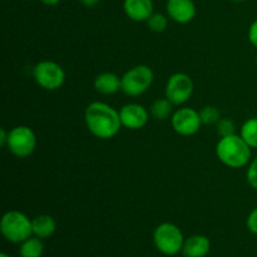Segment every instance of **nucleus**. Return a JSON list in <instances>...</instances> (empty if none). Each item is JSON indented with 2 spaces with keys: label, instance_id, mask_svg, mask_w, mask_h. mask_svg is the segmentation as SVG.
Listing matches in <instances>:
<instances>
[{
  "label": "nucleus",
  "instance_id": "f257e3e1",
  "mask_svg": "<svg viewBox=\"0 0 257 257\" xmlns=\"http://www.w3.org/2000/svg\"><path fill=\"white\" fill-rule=\"evenodd\" d=\"M84 120L88 131L99 140H110L119 133V110L104 102H93L85 108Z\"/></svg>",
  "mask_w": 257,
  "mask_h": 257
},
{
  "label": "nucleus",
  "instance_id": "f03ea898",
  "mask_svg": "<svg viewBox=\"0 0 257 257\" xmlns=\"http://www.w3.org/2000/svg\"><path fill=\"white\" fill-rule=\"evenodd\" d=\"M251 147L241 136L221 137L216 146V156L221 163L230 168H242L251 162Z\"/></svg>",
  "mask_w": 257,
  "mask_h": 257
},
{
  "label": "nucleus",
  "instance_id": "7ed1b4c3",
  "mask_svg": "<svg viewBox=\"0 0 257 257\" xmlns=\"http://www.w3.org/2000/svg\"><path fill=\"white\" fill-rule=\"evenodd\" d=\"M0 231L9 242L22 243L33 235L32 220L20 211H8L0 221Z\"/></svg>",
  "mask_w": 257,
  "mask_h": 257
},
{
  "label": "nucleus",
  "instance_id": "20e7f679",
  "mask_svg": "<svg viewBox=\"0 0 257 257\" xmlns=\"http://www.w3.org/2000/svg\"><path fill=\"white\" fill-rule=\"evenodd\" d=\"M185 240L181 228L171 222L161 223L153 232V242L156 248L166 256H176L180 253Z\"/></svg>",
  "mask_w": 257,
  "mask_h": 257
},
{
  "label": "nucleus",
  "instance_id": "39448f33",
  "mask_svg": "<svg viewBox=\"0 0 257 257\" xmlns=\"http://www.w3.org/2000/svg\"><path fill=\"white\" fill-rule=\"evenodd\" d=\"M122 92L130 97H138L152 85L155 74L148 65H135L122 75Z\"/></svg>",
  "mask_w": 257,
  "mask_h": 257
},
{
  "label": "nucleus",
  "instance_id": "423d86ee",
  "mask_svg": "<svg viewBox=\"0 0 257 257\" xmlns=\"http://www.w3.org/2000/svg\"><path fill=\"white\" fill-rule=\"evenodd\" d=\"M37 147V136L28 125H17L9 131L7 148L18 158H27Z\"/></svg>",
  "mask_w": 257,
  "mask_h": 257
},
{
  "label": "nucleus",
  "instance_id": "0eeeda50",
  "mask_svg": "<svg viewBox=\"0 0 257 257\" xmlns=\"http://www.w3.org/2000/svg\"><path fill=\"white\" fill-rule=\"evenodd\" d=\"M33 75L39 87L45 90H57L65 82V72L62 65L52 60H42L33 70Z\"/></svg>",
  "mask_w": 257,
  "mask_h": 257
},
{
  "label": "nucleus",
  "instance_id": "6e6552de",
  "mask_svg": "<svg viewBox=\"0 0 257 257\" xmlns=\"http://www.w3.org/2000/svg\"><path fill=\"white\" fill-rule=\"evenodd\" d=\"M193 85L192 78L186 73H175L171 75L166 84V98L173 105H181L192 97Z\"/></svg>",
  "mask_w": 257,
  "mask_h": 257
},
{
  "label": "nucleus",
  "instance_id": "1a4fd4ad",
  "mask_svg": "<svg viewBox=\"0 0 257 257\" xmlns=\"http://www.w3.org/2000/svg\"><path fill=\"white\" fill-rule=\"evenodd\" d=\"M171 124L173 131L180 136H193L200 131L202 120L200 112L190 107H183L173 112L171 115Z\"/></svg>",
  "mask_w": 257,
  "mask_h": 257
},
{
  "label": "nucleus",
  "instance_id": "9d476101",
  "mask_svg": "<svg viewBox=\"0 0 257 257\" xmlns=\"http://www.w3.org/2000/svg\"><path fill=\"white\" fill-rule=\"evenodd\" d=\"M119 117L123 127L131 131H138L147 124L150 113L138 103H128L120 108Z\"/></svg>",
  "mask_w": 257,
  "mask_h": 257
},
{
  "label": "nucleus",
  "instance_id": "9b49d317",
  "mask_svg": "<svg viewBox=\"0 0 257 257\" xmlns=\"http://www.w3.org/2000/svg\"><path fill=\"white\" fill-rule=\"evenodd\" d=\"M166 10L168 18L178 24H187L196 17V5L193 0H167Z\"/></svg>",
  "mask_w": 257,
  "mask_h": 257
},
{
  "label": "nucleus",
  "instance_id": "f8f14e48",
  "mask_svg": "<svg viewBox=\"0 0 257 257\" xmlns=\"http://www.w3.org/2000/svg\"><path fill=\"white\" fill-rule=\"evenodd\" d=\"M123 9L125 15L133 22H147L148 18L153 14L152 0H124Z\"/></svg>",
  "mask_w": 257,
  "mask_h": 257
},
{
  "label": "nucleus",
  "instance_id": "ddd939ff",
  "mask_svg": "<svg viewBox=\"0 0 257 257\" xmlns=\"http://www.w3.org/2000/svg\"><path fill=\"white\" fill-rule=\"evenodd\" d=\"M211 250V241L205 235H193L185 240L181 253L185 257H206Z\"/></svg>",
  "mask_w": 257,
  "mask_h": 257
},
{
  "label": "nucleus",
  "instance_id": "4468645a",
  "mask_svg": "<svg viewBox=\"0 0 257 257\" xmlns=\"http://www.w3.org/2000/svg\"><path fill=\"white\" fill-rule=\"evenodd\" d=\"M94 88L98 93L103 95L115 94L118 90H122V79L114 73H102L95 77Z\"/></svg>",
  "mask_w": 257,
  "mask_h": 257
},
{
  "label": "nucleus",
  "instance_id": "2eb2a0df",
  "mask_svg": "<svg viewBox=\"0 0 257 257\" xmlns=\"http://www.w3.org/2000/svg\"><path fill=\"white\" fill-rule=\"evenodd\" d=\"M33 235L37 237L45 240L53 236V233L57 230V222L54 218L49 215H39L35 216L32 220Z\"/></svg>",
  "mask_w": 257,
  "mask_h": 257
},
{
  "label": "nucleus",
  "instance_id": "dca6fc26",
  "mask_svg": "<svg viewBox=\"0 0 257 257\" xmlns=\"http://www.w3.org/2000/svg\"><path fill=\"white\" fill-rule=\"evenodd\" d=\"M43 251H44L43 241L37 236H30L20 243V257H42Z\"/></svg>",
  "mask_w": 257,
  "mask_h": 257
},
{
  "label": "nucleus",
  "instance_id": "f3484780",
  "mask_svg": "<svg viewBox=\"0 0 257 257\" xmlns=\"http://www.w3.org/2000/svg\"><path fill=\"white\" fill-rule=\"evenodd\" d=\"M172 103L167 98L156 99L151 105V115L157 120H165L170 118L172 113Z\"/></svg>",
  "mask_w": 257,
  "mask_h": 257
},
{
  "label": "nucleus",
  "instance_id": "a211bd4d",
  "mask_svg": "<svg viewBox=\"0 0 257 257\" xmlns=\"http://www.w3.org/2000/svg\"><path fill=\"white\" fill-rule=\"evenodd\" d=\"M240 136L251 148H257V118H250L243 123Z\"/></svg>",
  "mask_w": 257,
  "mask_h": 257
},
{
  "label": "nucleus",
  "instance_id": "6ab92c4d",
  "mask_svg": "<svg viewBox=\"0 0 257 257\" xmlns=\"http://www.w3.org/2000/svg\"><path fill=\"white\" fill-rule=\"evenodd\" d=\"M146 23L152 32L163 33L168 27V18L161 13H153Z\"/></svg>",
  "mask_w": 257,
  "mask_h": 257
},
{
  "label": "nucleus",
  "instance_id": "aec40b11",
  "mask_svg": "<svg viewBox=\"0 0 257 257\" xmlns=\"http://www.w3.org/2000/svg\"><path fill=\"white\" fill-rule=\"evenodd\" d=\"M200 117L202 120V124H217L221 119V113L213 105H206L200 110Z\"/></svg>",
  "mask_w": 257,
  "mask_h": 257
},
{
  "label": "nucleus",
  "instance_id": "412c9836",
  "mask_svg": "<svg viewBox=\"0 0 257 257\" xmlns=\"http://www.w3.org/2000/svg\"><path fill=\"white\" fill-rule=\"evenodd\" d=\"M217 133L221 137H227V136L235 135L236 125L232 119L230 118H221L217 122Z\"/></svg>",
  "mask_w": 257,
  "mask_h": 257
},
{
  "label": "nucleus",
  "instance_id": "4be33fe9",
  "mask_svg": "<svg viewBox=\"0 0 257 257\" xmlns=\"http://www.w3.org/2000/svg\"><path fill=\"white\" fill-rule=\"evenodd\" d=\"M246 180H247L248 185L252 188L257 190V157L253 158L250 163H248L247 172H246Z\"/></svg>",
  "mask_w": 257,
  "mask_h": 257
},
{
  "label": "nucleus",
  "instance_id": "5701e85b",
  "mask_svg": "<svg viewBox=\"0 0 257 257\" xmlns=\"http://www.w3.org/2000/svg\"><path fill=\"white\" fill-rule=\"evenodd\" d=\"M246 227L253 235H257V207L253 208L250 212V215L247 216V220H246Z\"/></svg>",
  "mask_w": 257,
  "mask_h": 257
},
{
  "label": "nucleus",
  "instance_id": "b1692460",
  "mask_svg": "<svg viewBox=\"0 0 257 257\" xmlns=\"http://www.w3.org/2000/svg\"><path fill=\"white\" fill-rule=\"evenodd\" d=\"M248 40L253 47L257 48V19L248 28Z\"/></svg>",
  "mask_w": 257,
  "mask_h": 257
},
{
  "label": "nucleus",
  "instance_id": "393cba45",
  "mask_svg": "<svg viewBox=\"0 0 257 257\" xmlns=\"http://www.w3.org/2000/svg\"><path fill=\"white\" fill-rule=\"evenodd\" d=\"M8 137H9V132H7L5 128H2V130H0V146H2V147H7Z\"/></svg>",
  "mask_w": 257,
  "mask_h": 257
},
{
  "label": "nucleus",
  "instance_id": "a878e982",
  "mask_svg": "<svg viewBox=\"0 0 257 257\" xmlns=\"http://www.w3.org/2000/svg\"><path fill=\"white\" fill-rule=\"evenodd\" d=\"M80 3H82L84 7H88V8H93L95 7V5L99 3V0H80Z\"/></svg>",
  "mask_w": 257,
  "mask_h": 257
},
{
  "label": "nucleus",
  "instance_id": "bb28decb",
  "mask_svg": "<svg viewBox=\"0 0 257 257\" xmlns=\"http://www.w3.org/2000/svg\"><path fill=\"white\" fill-rule=\"evenodd\" d=\"M44 5H48V7H54V5L59 4L60 0H40Z\"/></svg>",
  "mask_w": 257,
  "mask_h": 257
},
{
  "label": "nucleus",
  "instance_id": "cd10ccee",
  "mask_svg": "<svg viewBox=\"0 0 257 257\" xmlns=\"http://www.w3.org/2000/svg\"><path fill=\"white\" fill-rule=\"evenodd\" d=\"M0 257H10V256H9V255H8V253L3 252V253H0Z\"/></svg>",
  "mask_w": 257,
  "mask_h": 257
},
{
  "label": "nucleus",
  "instance_id": "c85d7f7f",
  "mask_svg": "<svg viewBox=\"0 0 257 257\" xmlns=\"http://www.w3.org/2000/svg\"><path fill=\"white\" fill-rule=\"evenodd\" d=\"M231 2H235V3H240V2H243V0H231Z\"/></svg>",
  "mask_w": 257,
  "mask_h": 257
},
{
  "label": "nucleus",
  "instance_id": "c756f323",
  "mask_svg": "<svg viewBox=\"0 0 257 257\" xmlns=\"http://www.w3.org/2000/svg\"><path fill=\"white\" fill-rule=\"evenodd\" d=\"M256 62H257V57H256Z\"/></svg>",
  "mask_w": 257,
  "mask_h": 257
}]
</instances>
